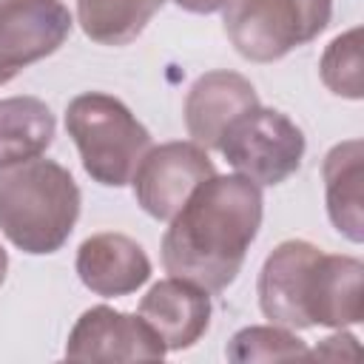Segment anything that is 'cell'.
I'll return each instance as SVG.
<instances>
[{
  "label": "cell",
  "mask_w": 364,
  "mask_h": 364,
  "mask_svg": "<svg viewBox=\"0 0 364 364\" xmlns=\"http://www.w3.org/2000/svg\"><path fill=\"white\" fill-rule=\"evenodd\" d=\"M264 213L262 188L242 173L205 179L168 219L162 264L171 276L222 293L236 282Z\"/></svg>",
  "instance_id": "6da1fadb"
},
{
  "label": "cell",
  "mask_w": 364,
  "mask_h": 364,
  "mask_svg": "<svg viewBox=\"0 0 364 364\" xmlns=\"http://www.w3.org/2000/svg\"><path fill=\"white\" fill-rule=\"evenodd\" d=\"M82 208L74 176L54 159L34 156L0 168V230L28 256L57 253Z\"/></svg>",
  "instance_id": "7a4b0ae2"
},
{
  "label": "cell",
  "mask_w": 364,
  "mask_h": 364,
  "mask_svg": "<svg viewBox=\"0 0 364 364\" xmlns=\"http://www.w3.org/2000/svg\"><path fill=\"white\" fill-rule=\"evenodd\" d=\"M65 131L80 151L85 173L105 188L128 185L151 148V131L122 100L102 91H85L68 102Z\"/></svg>",
  "instance_id": "3957f363"
},
{
  "label": "cell",
  "mask_w": 364,
  "mask_h": 364,
  "mask_svg": "<svg viewBox=\"0 0 364 364\" xmlns=\"http://www.w3.org/2000/svg\"><path fill=\"white\" fill-rule=\"evenodd\" d=\"M333 17V0H228L222 23L230 46L250 63H273L316 40Z\"/></svg>",
  "instance_id": "277c9868"
},
{
  "label": "cell",
  "mask_w": 364,
  "mask_h": 364,
  "mask_svg": "<svg viewBox=\"0 0 364 364\" xmlns=\"http://www.w3.org/2000/svg\"><path fill=\"white\" fill-rule=\"evenodd\" d=\"M216 148L236 173L262 188L282 185L301 168L307 139L287 114L256 105L225 128Z\"/></svg>",
  "instance_id": "5b68a950"
},
{
  "label": "cell",
  "mask_w": 364,
  "mask_h": 364,
  "mask_svg": "<svg viewBox=\"0 0 364 364\" xmlns=\"http://www.w3.org/2000/svg\"><path fill=\"white\" fill-rule=\"evenodd\" d=\"M213 173V159L202 145H196L193 139H176L148 148L131 176V185L136 205L148 216L168 222L185 205V199Z\"/></svg>",
  "instance_id": "8992f818"
},
{
  "label": "cell",
  "mask_w": 364,
  "mask_h": 364,
  "mask_svg": "<svg viewBox=\"0 0 364 364\" xmlns=\"http://www.w3.org/2000/svg\"><path fill=\"white\" fill-rule=\"evenodd\" d=\"M71 26L63 0H0V85L51 57L68 40Z\"/></svg>",
  "instance_id": "52a82bcc"
},
{
  "label": "cell",
  "mask_w": 364,
  "mask_h": 364,
  "mask_svg": "<svg viewBox=\"0 0 364 364\" xmlns=\"http://www.w3.org/2000/svg\"><path fill=\"white\" fill-rule=\"evenodd\" d=\"M318 256L321 247L307 239H284L267 253L256 279V296L264 318L290 330L313 327L307 304Z\"/></svg>",
  "instance_id": "ba28073f"
},
{
  "label": "cell",
  "mask_w": 364,
  "mask_h": 364,
  "mask_svg": "<svg viewBox=\"0 0 364 364\" xmlns=\"http://www.w3.org/2000/svg\"><path fill=\"white\" fill-rule=\"evenodd\" d=\"M165 353V344L139 316L108 304L88 307L65 341L71 361H162Z\"/></svg>",
  "instance_id": "9c48e42d"
},
{
  "label": "cell",
  "mask_w": 364,
  "mask_h": 364,
  "mask_svg": "<svg viewBox=\"0 0 364 364\" xmlns=\"http://www.w3.org/2000/svg\"><path fill=\"white\" fill-rule=\"evenodd\" d=\"M74 267L80 282L105 299L131 296L151 279V259L145 247L117 230H102L82 239Z\"/></svg>",
  "instance_id": "30bf717a"
},
{
  "label": "cell",
  "mask_w": 364,
  "mask_h": 364,
  "mask_svg": "<svg viewBox=\"0 0 364 364\" xmlns=\"http://www.w3.org/2000/svg\"><path fill=\"white\" fill-rule=\"evenodd\" d=\"M256 105H259V94L247 77L228 68L205 71L202 77H196V82L188 88L185 97L182 114H185L188 136L205 151L216 148L225 128Z\"/></svg>",
  "instance_id": "8fae6325"
},
{
  "label": "cell",
  "mask_w": 364,
  "mask_h": 364,
  "mask_svg": "<svg viewBox=\"0 0 364 364\" xmlns=\"http://www.w3.org/2000/svg\"><path fill=\"white\" fill-rule=\"evenodd\" d=\"M210 296L193 282L185 279H162L151 284V290L139 301V318L156 333L165 350H188L193 347L210 327Z\"/></svg>",
  "instance_id": "7c38bea8"
},
{
  "label": "cell",
  "mask_w": 364,
  "mask_h": 364,
  "mask_svg": "<svg viewBox=\"0 0 364 364\" xmlns=\"http://www.w3.org/2000/svg\"><path fill=\"white\" fill-rule=\"evenodd\" d=\"M307 313L313 327L336 330L364 318V264L358 256L321 250L313 273Z\"/></svg>",
  "instance_id": "4fadbf2b"
},
{
  "label": "cell",
  "mask_w": 364,
  "mask_h": 364,
  "mask_svg": "<svg viewBox=\"0 0 364 364\" xmlns=\"http://www.w3.org/2000/svg\"><path fill=\"white\" fill-rule=\"evenodd\" d=\"M324 202L333 228L361 245L364 239V142L344 139L333 145L321 162Z\"/></svg>",
  "instance_id": "5bb4252c"
},
{
  "label": "cell",
  "mask_w": 364,
  "mask_h": 364,
  "mask_svg": "<svg viewBox=\"0 0 364 364\" xmlns=\"http://www.w3.org/2000/svg\"><path fill=\"white\" fill-rule=\"evenodd\" d=\"M57 134L51 108L37 97L0 100V168L43 156Z\"/></svg>",
  "instance_id": "9a60e30c"
},
{
  "label": "cell",
  "mask_w": 364,
  "mask_h": 364,
  "mask_svg": "<svg viewBox=\"0 0 364 364\" xmlns=\"http://www.w3.org/2000/svg\"><path fill=\"white\" fill-rule=\"evenodd\" d=\"M165 0H77L82 34L100 46H128L136 40Z\"/></svg>",
  "instance_id": "2e32d148"
},
{
  "label": "cell",
  "mask_w": 364,
  "mask_h": 364,
  "mask_svg": "<svg viewBox=\"0 0 364 364\" xmlns=\"http://www.w3.org/2000/svg\"><path fill=\"white\" fill-rule=\"evenodd\" d=\"M228 361L247 364V361H287V358H307V344L282 324H253L233 333L225 347Z\"/></svg>",
  "instance_id": "e0dca14e"
},
{
  "label": "cell",
  "mask_w": 364,
  "mask_h": 364,
  "mask_svg": "<svg viewBox=\"0 0 364 364\" xmlns=\"http://www.w3.org/2000/svg\"><path fill=\"white\" fill-rule=\"evenodd\" d=\"M321 82L327 91L344 100H361L364 97V80H361V28H350L330 40V46L321 54L318 63Z\"/></svg>",
  "instance_id": "ac0fdd59"
},
{
  "label": "cell",
  "mask_w": 364,
  "mask_h": 364,
  "mask_svg": "<svg viewBox=\"0 0 364 364\" xmlns=\"http://www.w3.org/2000/svg\"><path fill=\"white\" fill-rule=\"evenodd\" d=\"M353 358L358 355V338L350 336V333H336V336H327L316 350H307V358Z\"/></svg>",
  "instance_id": "d6986e66"
},
{
  "label": "cell",
  "mask_w": 364,
  "mask_h": 364,
  "mask_svg": "<svg viewBox=\"0 0 364 364\" xmlns=\"http://www.w3.org/2000/svg\"><path fill=\"white\" fill-rule=\"evenodd\" d=\"M173 3L191 14H213V11L225 9L228 0H173Z\"/></svg>",
  "instance_id": "ffe728a7"
},
{
  "label": "cell",
  "mask_w": 364,
  "mask_h": 364,
  "mask_svg": "<svg viewBox=\"0 0 364 364\" xmlns=\"http://www.w3.org/2000/svg\"><path fill=\"white\" fill-rule=\"evenodd\" d=\"M6 273H9V253H6V247L0 245V284L6 282Z\"/></svg>",
  "instance_id": "44dd1931"
}]
</instances>
